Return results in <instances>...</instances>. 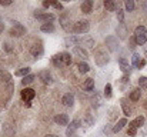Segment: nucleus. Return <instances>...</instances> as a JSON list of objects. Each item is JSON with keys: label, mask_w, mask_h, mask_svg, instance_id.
<instances>
[{"label": "nucleus", "mask_w": 147, "mask_h": 137, "mask_svg": "<svg viewBox=\"0 0 147 137\" xmlns=\"http://www.w3.org/2000/svg\"><path fill=\"white\" fill-rule=\"evenodd\" d=\"M134 39L139 46H143L147 42V29L144 26H137L134 30Z\"/></svg>", "instance_id": "obj_1"}, {"label": "nucleus", "mask_w": 147, "mask_h": 137, "mask_svg": "<svg viewBox=\"0 0 147 137\" xmlns=\"http://www.w3.org/2000/svg\"><path fill=\"white\" fill-rule=\"evenodd\" d=\"M89 30H90V24H89L87 20H79L73 26V32L74 33H87Z\"/></svg>", "instance_id": "obj_2"}, {"label": "nucleus", "mask_w": 147, "mask_h": 137, "mask_svg": "<svg viewBox=\"0 0 147 137\" xmlns=\"http://www.w3.org/2000/svg\"><path fill=\"white\" fill-rule=\"evenodd\" d=\"M109 60H110V57H109V54H107L104 50H97V51H96V54H94V61L97 63L98 66H106V64L109 63Z\"/></svg>", "instance_id": "obj_3"}, {"label": "nucleus", "mask_w": 147, "mask_h": 137, "mask_svg": "<svg viewBox=\"0 0 147 137\" xmlns=\"http://www.w3.org/2000/svg\"><path fill=\"white\" fill-rule=\"evenodd\" d=\"M26 33V27L23 26V24H20V23H14V26L10 29V34L11 36H16V37H20V36H23Z\"/></svg>", "instance_id": "obj_4"}, {"label": "nucleus", "mask_w": 147, "mask_h": 137, "mask_svg": "<svg viewBox=\"0 0 147 137\" xmlns=\"http://www.w3.org/2000/svg\"><path fill=\"white\" fill-rule=\"evenodd\" d=\"M106 46L109 47L110 51H116L117 47H119L117 36H109V37H106Z\"/></svg>", "instance_id": "obj_5"}, {"label": "nucleus", "mask_w": 147, "mask_h": 137, "mask_svg": "<svg viewBox=\"0 0 147 137\" xmlns=\"http://www.w3.org/2000/svg\"><path fill=\"white\" fill-rule=\"evenodd\" d=\"M20 96H22V99H23L26 103H29L32 99H34V96H36V91L33 90V89H29V87H26V89H23V90L20 91Z\"/></svg>", "instance_id": "obj_6"}, {"label": "nucleus", "mask_w": 147, "mask_h": 137, "mask_svg": "<svg viewBox=\"0 0 147 137\" xmlns=\"http://www.w3.org/2000/svg\"><path fill=\"white\" fill-rule=\"evenodd\" d=\"M34 16L39 19V20H42V22H45V23H51L54 19H56V16L53 14V13H34Z\"/></svg>", "instance_id": "obj_7"}, {"label": "nucleus", "mask_w": 147, "mask_h": 137, "mask_svg": "<svg viewBox=\"0 0 147 137\" xmlns=\"http://www.w3.org/2000/svg\"><path fill=\"white\" fill-rule=\"evenodd\" d=\"M82 126V121L79 120V119H76V120H73L71 121V124L67 127V130H66V134H67V137H71L73 134H74V132L79 129Z\"/></svg>", "instance_id": "obj_8"}, {"label": "nucleus", "mask_w": 147, "mask_h": 137, "mask_svg": "<svg viewBox=\"0 0 147 137\" xmlns=\"http://www.w3.org/2000/svg\"><path fill=\"white\" fill-rule=\"evenodd\" d=\"M73 53H74L76 56L82 57L83 60H87V59H89V53H87V50H86V49H83L82 46H74Z\"/></svg>", "instance_id": "obj_9"}, {"label": "nucleus", "mask_w": 147, "mask_h": 137, "mask_svg": "<svg viewBox=\"0 0 147 137\" xmlns=\"http://www.w3.org/2000/svg\"><path fill=\"white\" fill-rule=\"evenodd\" d=\"M54 121H56L59 126H67L69 121H70V119H69L67 114H57V116L54 117Z\"/></svg>", "instance_id": "obj_10"}, {"label": "nucleus", "mask_w": 147, "mask_h": 137, "mask_svg": "<svg viewBox=\"0 0 147 137\" xmlns=\"http://www.w3.org/2000/svg\"><path fill=\"white\" fill-rule=\"evenodd\" d=\"M82 11L84 14H90L93 11V1L92 0H84L82 3Z\"/></svg>", "instance_id": "obj_11"}, {"label": "nucleus", "mask_w": 147, "mask_h": 137, "mask_svg": "<svg viewBox=\"0 0 147 137\" xmlns=\"http://www.w3.org/2000/svg\"><path fill=\"white\" fill-rule=\"evenodd\" d=\"M61 101H63V104H64L66 107H71V106L74 104V96H73L71 93H66V94L63 96Z\"/></svg>", "instance_id": "obj_12"}, {"label": "nucleus", "mask_w": 147, "mask_h": 137, "mask_svg": "<svg viewBox=\"0 0 147 137\" xmlns=\"http://www.w3.org/2000/svg\"><path fill=\"white\" fill-rule=\"evenodd\" d=\"M116 33H117L119 39H127V34H129V32H127V29H126V26H124L123 23H120V24L117 26Z\"/></svg>", "instance_id": "obj_13"}, {"label": "nucleus", "mask_w": 147, "mask_h": 137, "mask_svg": "<svg viewBox=\"0 0 147 137\" xmlns=\"http://www.w3.org/2000/svg\"><path fill=\"white\" fill-rule=\"evenodd\" d=\"M39 79L45 83V84H50L51 83V76H50L49 70H42L39 73Z\"/></svg>", "instance_id": "obj_14"}, {"label": "nucleus", "mask_w": 147, "mask_h": 137, "mask_svg": "<svg viewBox=\"0 0 147 137\" xmlns=\"http://www.w3.org/2000/svg\"><path fill=\"white\" fill-rule=\"evenodd\" d=\"M119 64H120V69L124 72V74H127L129 72H130V64H129V60L127 59H124V57H120L119 59Z\"/></svg>", "instance_id": "obj_15"}, {"label": "nucleus", "mask_w": 147, "mask_h": 137, "mask_svg": "<svg viewBox=\"0 0 147 137\" xmlns=\"http://www.w3.org/2000/svg\"><path fill=\"white\" fill-rule=\"evenodd\" d=\"M120 103H121V109H123L124 116H126V117H130V116H131V109H130V106L127 104V100H126V99H121Z\"/></svg>", "instance_id": "obj_16"}, {"label": "nucleus", "mask_w": 147, "mask_h": 137, "mask_svg": "<svg viewBox=\"0 0 147 137\" xmlns=\"http://www.w3.org/2000/svg\"><path fill=\"white\" fill-rule=\"evenodd\" d=\"M71 45H82V37L69 36V37L66 39V46H71Z\"/></svg>", "instance_id": "obj_17"}, {"label": "nucleus", "mask_w": 147, "mask_h": 137, "mask_svg": "<svg viewBox=\"0 0 147 137\" xmlns=\"http://www.w3.org/2000/svg\"><path fill=\"white\" fill-rule=\"evenodd\" d=\"M30 51H32V54L37 59V57H40V56L43 54V47H42L40 45H34V46H32Z\"/></svg>", "instance_id": "obj_18"}, {"label": "nucleus", "mask_w": 147, "mask_h": 137, "mask_svg": "<svg viewBox=\"0 0 147 137\" xmlns=\"http://www.w3.org/2000/svg\"><path fill=\"white\" fill-rule=\"evenodd\" d=\"M126 124H127V119H126V117L120 119V120L117 121V124L113 127V132H114V133H119V132H120V130H121V129L126 126Z\"/></svg>", "instance_id": "obj_19"}, {"label": "nucleus", "mask_w": 147, "mask_h": 137, "mask_svg": "<svg viewBox=\"0 0 147 137\" xmlns=\"http://www.w3.org/2000/svg\"><path fill=\"white\" fill-rule=\"evenodd\" d=\"M104 9H106L107 11H114V10L117 9V4H116V1H113V0H104Z\"/></svg>", "instance_id": "obj_20"}, {"label": "nucleus", "mask_w": 147, "mask_h": 137, "mask_svg": "<svg viewBox=\"0 0 147 137\" xmlns=\"http://www.w3.org/2000/svg\"><path fill=\"white\" fill-rule=\"evenodd\" d=\"M51 63H53L56 67L64 66V64H63V59H61V53H60V54H54V56L51 57Z\"/></svg>", "instance_id": "obj_21"}, {"label": "nucleus", "mask_w": 147, "mask_h": 137, "mask_svg": "<svg viewBox=\"0 0 147 137\" xmlns=\"http://www.w3.org/2000/svg\"><path fill=\"white\" fill-rule=\"evenodd\" d=\"M143 124H144V117H143V116H139V117H136L129 126H133V127L139 129V127H142Z\"/></svg>", "instance_id": "obj_22"}, {"label": "nucleus", "mask_w": 147, "mask_h": 137, "mask_svg": "<svg viewBox=\"0 0 147 137\" xmlns=\"http://www.w3.org/2000/svg\"><path fill=\"white\" fill-rule=\"evenodd\" d=\"M40 30H42L43 33H53L56 29H54V24H53V23H43L42 27H40Z\"/></svg>", "instance_id": "obj_23"}, {"label": "nucleus", "mask_w": 147, "mask_h": 137, "mask_svg": "<svg viewBox=\"0 0 147 137\" xmlns=\"http://www.w3.org/2000/svg\"><path fill=\"white\" fill-rule=\"evenodd\" d=\"M82 45L86 46V47H89V49H92V47H94V39H92L90 36L82 37Z\"/></svg>", "instance_id": "obj_24"}, {"label": "nucleus", "mask_w": 147, "mask_h": 137, "mask_svg": "<svg viewBox=\"0 0 147 137\" xmlns=\"http://www.w3.org/2000/svg\"><path fill=\"white\" fill-rule=\"evenodd\" d=\"M83 89L86 91H93L94 90V80H93V79H87V80L83 83Z\"/></svg>", "instance_id": "obj_25"}, {"label": "nucleus", "mask_w": 147, "mask_h": 137, "mask_svg": "<svg viewBox=\"0 0 147 137\" xmlns=\"http://www.w3.org/2000/svg\"><path fill=\"white\" fill-rule=\"evenodd\" d=\"M29 74H30V67L19 69V70L14 73V76H17V77H26V76H29Z\"/></svg>", "instance_id": "obj_26"}, {"label": "nucleus", "mask_w": 147, "mask_h": 137, "mask_svg": "<svg viewBox=\"0 0 147 137\" xmlns=\"http://www.w3.org/2000/svg\"><path fill=\"white\" fill-rule=\"evenodd\" d=\"M77 69H79L80 73H89V72H90V66H89L86 61H80V63L77 64Z\"/></svg>", "instance_id": "obj_27"}, {"label": "nucleus", "mask_w": 147, "mask_h": 137, "mask_svg": "<svg viewBox=\"0 0 147 137\" xmlns=\"http://www.w3.org/2000/svg\"><path fill=\"white\" fill-rule=\"evenodd\" d=\"M140 96H142L140 89H134V90H131V93H130V100L131 101H139L140 100Z\"/></svg>", "instance_id": "obj_28"}, {"label": "nucleus", "mask_w": 147, "mask_h": 137, "mask_svg": "<svg viewBox=\"0 0 147 137\" xmlns=\"http://www.w3.org/2000/svg\"><path fill=\"white\" fill-rule=\"evenodd\" d=\"M34 79H36V76H34V74H29V76H26V77H23V80H22V84H23V86H27V84H32V83L34 82Z\"/></svg>", "instance_id": "obj_29"}, {"label": "nucleus", "mask_w": 147, "mask_h": 137, "mask_svg": "<svg viewBox=\"0 0 147 137\" xmlns=\"http://www.w3.org/2000/svg\"><path fill=\"white\" fill-rule=\"evenodd\" d=\"M61 59H63V64L64 66H70L71 64V56L69 53H61Z\"/></svg>", "instance_id": "obj_30"}, {"label": "nucleus", "mask_w": 147, "mask_h": 137, "mask_svg": "<svg viewBox=\"0 0 147 137\" xmlns=\"http://www.w3.org/2000/svg\"><path fill=\"white\" fill-rule=\"evenodd\" d=\"M60 23H61V26H63L66 30H70V29H71V27L69 26V23H70V22H69V17H67V16H64V17H60Z\"/></svg>", "instance_id": "obj_31"}, {"label": "nucleus", "mask_w": 147, "mask_h": 137, "mask_svg": "<svg viewBox=\"0 0 147 137\" xmlns=\"http://www.w3.org/2000/svg\"><path fill=\"white\" fill-rule=\"evenodd\" d=\"M140 61H142V57H140V54L134 53V54H133V57H131V64L137 67V66L140 64Z\"/></svg>", "instance_id": "obj_32"}, {"label": "nucleus", "mask_w": 147, "mask_h": 137, "mask_svg": "<svg viewBox=\"0 0 147 137\" xmlns=\"http://www.w3.org/2000/svg\"><path fill=\"white\" fill-rule=\"evenodd\" d=\"M124 6H126V10L127 11H133L134 10V1L133 0H126Z\"/></svg>", "instance_id": "obj_33"}, {"label": "nucleus", "mask_w": 147, "mask_h": 137, "mask_svg": "<svg viewBox=\"0 0 147 137\" xmlns=\"http://www.w3.org/2000/svg\"><path fill=\"white\" fill-rule=\"evenodd\" d=\"M139 87H140V89H147V77L142 76V77L139 79Z\"/></svg>", "instance_id": "obj_34"}, {"label": "nucleus", "mask_w": 147, "mask_h": 137, "mask_svg": "<svg viewBox=\"0 0 147 137\" xmlns=\"http://www.w3.org/2000/svg\"><path fill=\"white\" fill-rule=\"evenodd\" d=\"M104 96H106L107 99L111 97V84H110V83H107V84L104 86Z\"/></svg>", "instance_id": "obj_35"}, {"label": "nucleus", "mask_w": 147, "mask_h": 137, "mask_svg": "<svg viewBox=\"0 0 147 137\" xmlns=\"http://www.w3.org/2000/svg\"><path fill=\"white\" fill-rule=\"evenodd\" d=\"M84 121H86L89 126H93V124H94V119H93V117H92V114H89V113L86 114V117H84Z\"/></svg>", "instance_id": "obj_36"}, {"label": "nucleus", "mask_w": 147, "mask_h": 137, "mask_svg": "<svg viewBox=\"0 0 147 137\" xmlns=\"http://www.w3.org/2000/svg\"><path fill=\"white\" fill-rule=\"evenodd\" d=\"M127 134L131 137H134L136 134H137V129L136 127H133V126H129V132H127Z\"/></svg>", "instance_id": "obj_37"}, {"label": "nucleus", "mask_w": 147, "mask_h": 137, "mask_svg": "<svg viewBox=\"0 0 147 137\" xmlns=\"http://www.w3.org/2000/svg\"><path fill=\"white\" fill-rule=\"evenodd\" d=\"M117 19H119L120 23L124 22V11H123V10H117Z\"/></svg>", "instance_id": "obj_38"}, {"label": "nucleus", "mask_w": 147, "mask_h": 137, "mask_svg": "<svg viewBox=\"0 0 147 137\" xmlns=\"http://www.w3.org/2000/svg\"><path fill=\"white\" fill-rule=\"evenodd\" d=\"M136 45H137V43H136V39H134V36H133V37H130V46H129V47H130L131 50H134V49H136Z\"/></svg>", "instance_id": "obj_39"}, {"label": "nucleus", "mask_w": 147, "mask_h": 137, "mask_svg": "<svg viewBox=\"0 0 147 137\" xmlns=\"http://www.w3.org/2000/svg\"><path fill=\"white\" fill-rule=\"evenodd\" d=\"M53 6H54L57 10H61V9H63V4H61V3H59V1H53Z\"/></svg>", "instance_id": "obj_40"}, {"label": "nucleus", "mask_w": 147, "mask_h": 137, "mask_svg": "<svg viewBox=\"0 0 147 137\" xmlns=\"http://www.w3.org/2000/svg\"><path fill=\"white\" fill-rule=\"evenodd\" d=\"M50 6H53V1H50V0H45V1H43V7H45V9H47Z\"/></svg>", "instance_id": "obj_41"}, {"label": "nucleus", "mask_w": 147, "mask_h": 137, "mask_svg": "<svg viewBox=\"0 0 147 137\" xmlns=\"http://www.w3.org/2000/svg\"><path fill=\"white\" fill-rule=\"evenodd\" d=\"M11 0H0V6H10Z\"/></svg>", "instance_id": "obj_42"}, {"label": "nucleus", "mask_w": 147, "mask_h": 137, "mask_svg": "<svg viewBox=\"0 0 147 137\" xmlns=\"http://www.w3.org/2000/svg\"><path fill=\"white\" fill-rule=\"evenodd\" d=\"M144 66H146V60H143V59H142V61H140V64L137 66V69H143Z\"/></svg>", "instance_id": "obj_43"}, {"label": "nucleus", "mask_w": 147, "mask_h": 137, "mask_svg": "<svg viewBox=\"0 0 147 137\" xmlns=\"http://www.w3.org/2000/svg\"><path fill=\"white\" fill-rule=\"evenodd\" d=\"M121 82H123V83H127V82H129V74H124L123 79H121Z\"/></svg>", "instance_id": "obj_44"}, {"label": "nucleus", "mask_w": 147, "mask_h": 137, "mask_svg": "<svg viewBox=\"0 0 147 137\" xmlns=\"http://www.w3.org/2000/svg\"><path fill=\"white\" fill-rule=\"evenodd\" d=\"M4 49H6L7 51H11V47H10V45H9V43H6V45H4Z\"/></svg>", "instance_id": "obj_45"}, {"label": "nucleus", "mask_w": 147, "mask_h": 137, "mask_svg": "<svg viewBox=\"0 0 147 137\" xmlns=\"http://www.w3.org/2000/svg\"><path fill=\"white\" fill-rule=\"evenodd\" d=\"M45 137H59V136H56V134H46Z\"/></svg>", "instance_id": "obj_46"}, {"label": "nucleus", "mask_w": 147, "mask_h": 137, "mask_svg": "<svg viewBox=\"0 0 147 137\" xmlns=\"http://www.w3.org/2000/svg\"><path fill=\"white\" fill-rule=\"evenodd\" d=\"M144 54H146V57H147V51H146V53H144Z\"/></svg>", "instance_id": "obj_47"}]
</instances>
